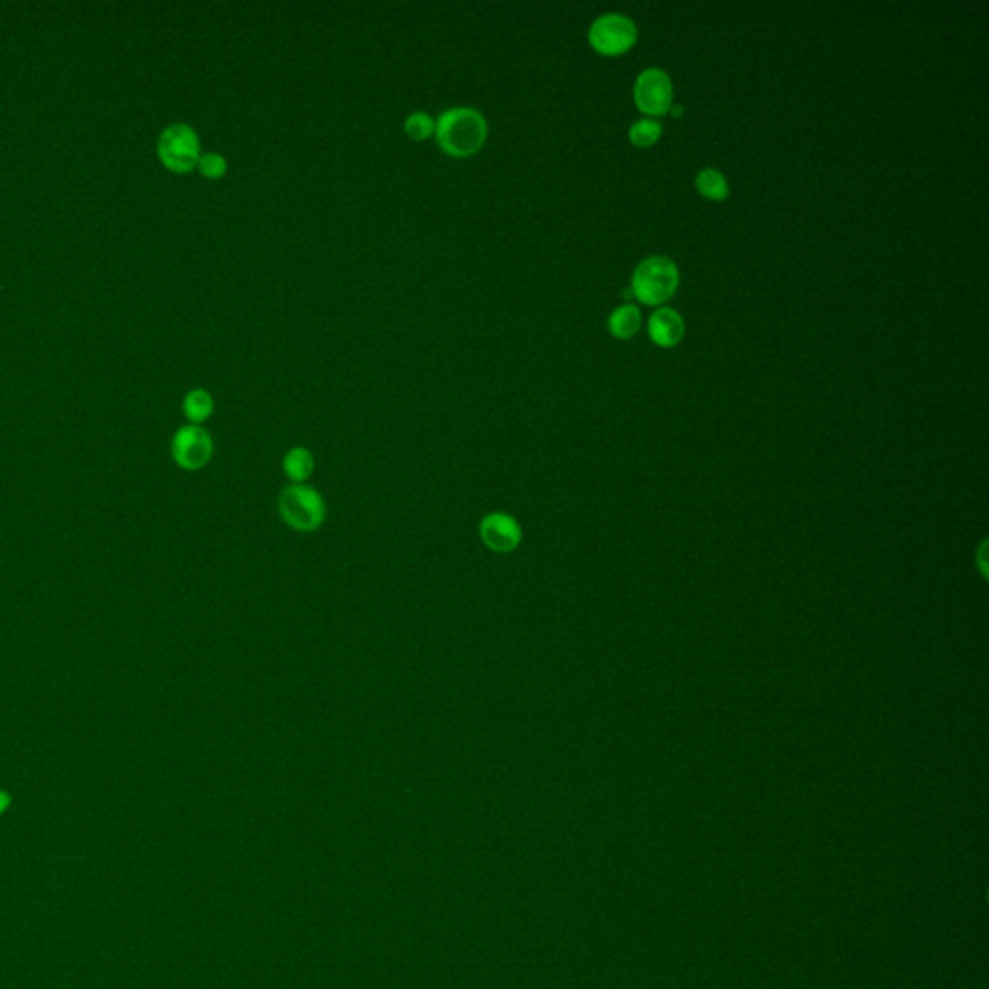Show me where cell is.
Listing matches in <instances>:
<instances>
[{"instance_id": "1", "label": "cell", "mask_w": 989, "mask_h": 989, "mask_svg": "<svg viewBox=\"0 0 989 989\" xmlns=\"http://www.w3.org/2000/svg\"><path fill=\"white\" fill-rule=\"evenodd\" d=\"M435 142L453 159L476 157L489 138V122L474 107H451L435 120Z\"/></svg>"}, {"instance_id": "2", "label": "cell", "mask_w": 989, "mask_h": 989, "mask_svg": "<svg viewBox=\"0 0 989 989\" xmlns=\"http://www.w3.org/2000/svg\"><path fill=\"white\" fill-rule=\"evenodd\" d=\"M679 281L677 263L665 255H653L634 269L632 292L646 306H661L675 296Z\"/></svg>"}, {"instance_id": "3", "label": "cell", "mask_w": 989, "mask_h": 989, "mask_svg": "<svg viewBox=\"0 0 989 989\" xmlns=\"http://www.w3.org/2000/svg\"><path fill=\"white\" fill-rule=\"evenodd\" d=\"M279 512L292 530L310 534L325 522L327 507L321 493H317L313 487L304 483H292L284 487L279 497Z\"/></svg>"}, {"instance_id": "4", "label": "cell", "mask_w": 989, "mask_h": 989, "mask_svg": "<svg viewBox=\"0 0 989 989\" xmlns=\"http://www.w3.org/2000/svg\"><path fill=\"white\" fill-rule=\"evenodd\" d=\"M157 155L163 167L174 174L192 172L201 157L198 132L184 122L170 124L159 136Z\"/></svg>"}, {"instance_id": "5", "label": "cell", "mask_w": 989, "mask_h": 989, "mask_svg": "<svg viewBox=\"0 0 989 989\" xmlns=\"http://www.w3.org/2000/svg\"><path fill=\"white\" fill-rule=\"evenodd\" d=\"M588 41L603 57H621L638 41L636 24L622 14H603L588 31Z\"/></svg>"}, {"instance_id": "6", "label": "cell", "mask_w": 989, "mask_h": 989, "mask_svg": "<svg viewBox=\"0 0 989 989\" xmlns=\"http://www.w3.org/2000/svg\"><path fill=\"white\" fill-rule=\"evenodd\" d=\"M170 454L178 468L198 472L209 464L213 456V439L201 425H184L172 437Z\"/></svg>"}, {"instance_id": "7", "label": "cell", "mask_w": 989, "mask_h": 989, "mask_svg": "<svg viewBox=\"0 0 989 989\" xmlns=\"http://www.w3.org/2000/svg\"><path fill=\"white\" fill-rule=\"evenodd\" d=\"M634 103L648 116H663L673 109V82L661 68L644 70L634 84Z\"/></svg>"}, {"instance_id": "8", "label": "cell", "mask_w": 989, "mask_h": 989, "mask_svg": "<svg viewBox=\"0 0 989 989\" xmlns=\"http://www.w3.org/2000/svg\"><path fill=\"white\" fill-rule=\"evenodd\" d=\"M480 537L493 553H510L522 541V528L507 512H491L480 522Z\"/></svg>"}, {"instance_id": "9", "label": "cell", "mask_w": 989, "mask_h": 989, "mask_svg": "<svg viewBox=\"0 0 989 989\" xmlns=\"http://www.w3.org/2000/svg\"><path fill=\"white\" fill-rule=\"evenodd\" d=\"M648 333L657 346L673 348L684 339V319L679 311L659 308L651 313Z\"/></svg>"}, {"instance_id": "10", "label": "cell", "mask_w": 989, "mask_h": 989, "mask_svg": "<svg viewBox=\"0 0 989 989\" xmlns=\"http://www.w3.org/2000/svg\"><path fill=\"white\" fill-rule=\"evenodd\" d=\"M640 325H642V315L632 304L615 308L609 317V331L615 339H632L640 331Z\"/></svg>"}, {"instance_id": "11", "label": "cell", "mask_w": 989, "mask_h": 989, "mask_svg": "<svg viewBox=\"0 0 989 989\" xmlns=\"http://www.w3.org/2000/svg\"><path fill=\"white\" fill-rule=\"evenodd\" d=\"M215 410V400L205 389H192L188 395L184 396L182 402V412L192 425H201L213 416Z\"/></svg>"}, {"instance_id": "12", "label": "cell", "mask_w": 989, "mask_h": 989, "mask_svg": "<svg viewBox=\"0 0 989 989\" xmlns=\"http://www.w3.org/2000/svg\"><path fill=\"white\" fill-rule=\"evenodd\" d=\"M283 468L288 480L304 483L313 474L315 468L313 454L304 447H294L284 456Z\"/></svg>"}, {"instance_id": "13", "label": "cell", "mask_w": 989, "mask_h": 989, "mask_svg": "<svg viewBox=\"0 0 989 989\" xmlns=\"http://www.w3.org/2000/svg\"><path fill=\"white\" fill-rule=\"evenodd\" d=\"M696 188L706 199L723 201L729 198V182L717 169H702L696 176Z\"/></svg>"}, {"instance_id": "14", "label": "cell", "mask_w": 989, "mask_h": 989, "mask_svg": "<svg viewBox=\"0 0 989 989\" xmlns=\"http://www.w3.org/2000/svg\"><path fill=\"white\" fill-rule=\"evenodd\" d=\"M404 134L412 142H425L435 136V118L425 111H414L404 118Z\"/></svg>"}, {"instance_id": "15", "label": "cell", "mask_w": 989, "mask_h": 989, "mask_svg": "<svg viewBox=\"0 0 989 989\" xmlns=\"http://www.w3.org/2000/svg\"><path fill=\"white\" fill-rule=\"evenodd\" d=\"M663 134V126L661 122L653 120V118H642V120H636L630 130H628V138L630 142L638 147H650V145H655L659 142Z\"/></svg>"}, {"instance_id": "16", "label": "cell", "mask_w": 989, "mask_h": 989, "mask_svg": "<svg viewBox=\"0 0 989 989\" xmlns=\"http://www.w3.org/2000/svg\"><path fill=\"white\" fill-rule=\"evenodd\" d=\"M196 169L207 180H221L228 172L227 159L221 153H217V151L201 153Z\"/></svg>"}, {"instance_id": "17", "label": "cell", "mask_w": 989, "mask_h": 989, "mask_svg": "<svg viewBox=\"0 0 989 989\" xmlns=\"http://www.w3.org/2000/svg\"><path fill=\"white\" fill-rule=\"evenodd\" d=\"M12 800H14V798H12V794H10V792L6 791V789H0V816H4V814L10 810Z\"/></svg>"}]
</instances>
